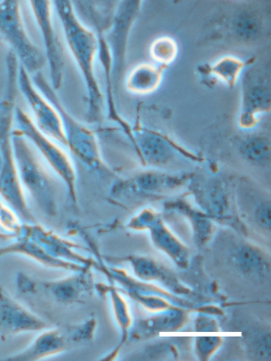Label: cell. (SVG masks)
<instances>
[{
  "label": "cell",
  "instance_id": "6da1fadb",
  "mask_svg": "<svg viewBox=\"0 0 271 361\" xmlns=\"http://www.w3.org/2000/svg\"><path fill=\"white\" fill-rule=\"evenodd\" d=\"M6 87L4 98L0 102V153L2 158L0 173V199L17 212L24 223H37L32 213L27 195L19 178L13 146V130L17 102L19 61L9 51L6 57Z\"/></svg>",
  "mask_w": 271,
  "mask_h": 361
},
{
  "label": "cell",
  "instance_id": "7a4b0ae2",
  "mask_svg": "<svg viewBox=\"0 0 271 361\" xmlns=\"http://www.w3.org/2000/svg\"><path fill=\"white\" fill-rule=\"evenodd\" d=\"M53 6L62 25L67 46L84 81L88 95L86 121L89 124L100 123L105 102L95 73V60L99 52L96 34L80 20L73 3L59 0L53 2Z\"/></svg>",
  "mask_w": 271,
  "mask_h": 361
},
{
  "label": "cell",
  "instance_id": "3957f363",
  "mask_svg": "<svg viewBox=\"0 0 271 361\" xmlns=\"http://www.w3.org/2000/svg\"><path fill=\"white\" fill-rule=\"evenodd\" d=\"M15 162L25 194L30 195L44 215H57L56 188L51 175L38 156L36 149L15 128L13 130Z\"/></svg>",
  "mask_w": 271,
  "mask_h": 361
},
{
  "label": "cell",
  "instance_id": "277c9868",
  "mask_svg": "<svg viewBox=\"0 0 271 361\" xmlns=\"http://www.w3.org/2000/svg\"><path fill=\"white\" fill-rule=\"evenodd\" d=\"M38 90L53 104L60 114L63 121L66 138V147L80 161L92 169H99L101 166L100 149L94 132L85 124L80 123L66 110L60 100L57 92L47 81L43 73L39 72L32 78Z\"/></svg>",
  "mask_w": 271,
  "mask_h": 361
},
{
  "label": "cell",
  "instance_id": "5b68a950",
  "mask_svg": "<svg viewBox=\"0 0 271 361\" xmlns=\"http://www.w3.org/2000/svg\"><path fill=\"white\" fill-rule=\"evenodd\" d=\"M0 38L8 44L20 66L30 75L41 72L46 65L43 50L31 40L25 30L20 2L15 0L0 1Z\"/></svg>",
  "mask_w": 271,
  "mask_h": 361
},
{
  "label": "cell",
  "instance_id": "8992f818",
  "mask_svg": "<svg viewBox=\"0 0 271 361\" xmlns=\"http://www.w3.org/2000/svg\"><path fill=\"white\" fill-rule=\"evenodd\" d=\"M15 123L19 132L23 134L54 173L65 184L70 199L76 204V172L68 154L58 143L41 132L30 115L18 106L15 107Z\"/></svg>",
  "mask_w": 271,
  "mask_h": 361
},
{
  "label": "cell",
  "instance_id": "52a82bcc",
  "mask_svg": "<svg viewBox=\"0 0 271 361\" xmlns=\"http://www.w3.org/2000/svg\"><path fill=\"white\" fill-rule=\"evenodd\" d=\"M141 1H121L114 8L111 24H108L107 34L104 37L111 51L113 70L111 81L120 85L126 68L127 42L134 23L141 11ZM105 31V30H104Z\"/></svg>",
  "mask_w": 271,
  "mask_h": 361
},
{
  "label": "cell",
  "instance_id": "ba28073f",
  "mask_svg": "<svg viewBox=\"0 0 271 361\" xmlns=\"http://www.w3.org/2000/svg\"><path fill=\"white\" fill-rule=\"evenodd\" d=\"M241 106L238 124L244 130L253 129L260 116L270 111V79L266 69L251 65L242 72Z\"/></svg>",
  "mask_w": 271,
  "mask_h": 361
},
{
  "label": "cell",
  "instance_id": "9c48e42d",
  "mask_svg": "<svg viewBox=\"0 0 271 361\" xmlns=\"http://www.w3.org/2000/svg\"><path fill=\"white\" fill-rule=\"evenodd\" d=\"M30 11L43 38L44 56L49 63L51 85L54 91L62 87L65 73V59L63 46L54 27L53 20V2L30 1Z\"/></svg>",
  "mask_w": 271,
  "mask_h": 361
},
{
  "label": "cell",
  "instance_id": "30bf717a",
  "mask_svg": "<svg viewBox=\"0 0 271 361\" xmlns=\"http://www.w3.org/2000/svg\"><path fill=\"white\" fill-rule=\"evenodd\" d=\"M18 88L27 101L36 126L57 143L66 147L65 130L60 114L49 99L37 88L27 70L19 63Z\"/></svg>",
  "mask_w": 271,
  "mask_h": 361
},
{
  "label": "cell",
  "instance_id": "8fae6325",
  "mask_svg": "<svg viewBox=\"0 0 271 361\" xmlns=\"http://www.w3.org/2000/svg\"><path fill=\"white\" fill-rule=\"evenodd\" d=\"M89 325L78 327L47 328L34 338L30 346L6 357L9 361H37L58 355L89 336Z\"/></svg>",
  "mask_w": 271,
  "mask_h": 361
},
{
  "label": "cell",
  "instance_id": "7c38bea8",
  "mask_svg": "<svg viewBox=\"0 0 271 361\" xmlns=\"http://www.w3.org/2000/svg\"><path fill=\"white\" fill-rule=\"evenodd\" d=\"M15 282L21 293L46 295L61 305L75 302L89 287L88 280L82 276L59 280H42L19 273Z\"/></svg>",
  "mask_w": 271,
  "mask_h": 361
},
{
  "label": "cell",
  "instance_id": "4fadbf2b",
  "mask_svg": "<svg viewBox=\"0 0 271 361\" xmlns=\"http://www.w3.org/2000/svg\"><path fill=\"white\" fill-rule=\"evenodd\" d=\"M49 327L46 321L25 308L0 286V337L42 331Z\"/></svg>",
  "mask_w": 271,
  "mask_h": 361
},
{
  "label": "cell",
  "instance_id": "5bb4252c",
  "mask_svg": "<svg viewBox=\"0 0 271 361\" xmlns=\"http://www.w3.org/2000/svg\"><path fill=\"white\" fill-rule=\"evenodd\" d=\"M265 27L264 13L253 3H244L238 6L226 21L225 27L229 37L237 42L253 43L263 36Z\"/></svg>",
  "mask_w": 271,
  "mask_h": 361
},
{
  "label": "cell",
  "instance_id": "9a60e30c",
  "mask_svg": "<svg viewBox=\"0 0 271 361\" xmlns=\"http://www.w3.org/2000/svg\"><path fill=\"white\" fill-rule=\"evenodd\" d=\"M12 255H22L46 268L82 271L77 264L52 257L37 242L27 236H20L8 245H0V259Z\"/></svg>",
  "mask_w": 271,
  "mask_h": 361
},
{
  "label": "cell",
  "instance_id": "2e32d148",
  "mask_svg": "<svg viewBox=\"0 0 271 361\" xmlns=\"http://www.w3.org/2000/svg\"><path fill=\"white\" fill-rule=\"evenodd\" d=\"M134 146L146 162L151 165L167 164L174 158L170 142L160 134L146 129H132Z\"/></svg>",
  "mask_w": 271,
  "mask_h": 361
},
{
  "label": "cell",
  "instance_id": "e0dca14e",
  "mask_svg": "<svg viewBox=\"0 0 271 361\" xmlns=\"http://www.w3.org/2000/svg\"><path fill=\"white\" fill-rule=\"evenodd\" d=\"M167 66L142 63L132 70L125 80L127 91L134 94L145 95L155 92L160 85Z\"/></svg>",
  "mask_w": 271,
  "mask_h": 361
},
{
  "label": "cell",
  "instance_id": "ac0fdd59",
  "mask_svg": "<svg viewBox=\"0 0 271 361\" xmlns=\"http://www.w3.org/2000/svg\"><path fill=\"white\" fill-rule=\"evenodd\" d=\"M255 59L242 60L234 56H223L210 66L203 67L202 75L213 78L225 82L229 88H234L242 72L253 65Z\"/></svg>",
  "mask_w": 271,
  "mask_h": 361
},
{
  "label": "cell",
  "instance_id": "d6986e66",
  "mask_svg": "<svg viewBox=\"0 0 271 361\" xmlns=\"http://www.w3.org/2000/svg\"><path fill=\"white\" fill-rule=\"evenodd\" d=\"M239 151L248 161L258 166H267L270 161V140L264 133H250L241 139Z\"/></svg>",
  "mask_w": 271,
  "mask_h": 361
},
{
  "label": "cell",
  "instance_id": "ffe728a7",
  "mask_svg": "<svg viewBox=\"0 0 271 361\" xmlns=\"http://www.w3.org/2000/svg\"><path fill=\"white\" fill-rule=\"evenodd\" d=\"M180 178L171 177L157 172H146L135 180L137 188L143 192L160 193L182 183Z\"/></svg>",
  "mask_w": 271,
  "mask_h": 361
},
{
  "label": "cell",
  "instance_id": "44dd1931",
  "mask_svg": "<svg viewBox=\"0 0 271 361\" xmlns=\"http://www.w3.org/2000/svg\"><path fill=\"white\" fill-rule=\"evenodd\" d=\"M24 222L12 207L0 199V238L15 239L20 236Z\"/></svg>",
  "mask_w": 271,
  "mask_h": 361
},
{
  "label": "cell",
  "instance_id": "7402d4cb",
  "mask_svg": "<svg viewBox=\"0 0 271 361\" xmlns=\"http://www.w3.org/2000/svg\"><path fill=\"white\" fill-rule=\"evenodd\" d=\"M149 52L159 66L168 67L177 59L178 46L173 38L162 37L153 42Z\"/></svg>",
  "mask_w": 271,
  "mask_h": 361
},
{
  "label": "cell",
  "instance_id": "603a6c76",
  "mask_svg": "<svg viewBox=\"0 0 271 361\" xmlns=\"http://www.w3.org/2000/svg\"><path fill=\"white\" fill-rule=\"evenodd\" d=\"M238 262L242 269L247 271H253L257 269L258 264H260L256 255L251 249L242 248L238 254Z\"/></svg>",
  "mask_w": 271,
  "mask_h": 361
},
{
  "label": "cell",
  "instance_id": "cb8c5ba5",
  "mask_svg": "<svg viewBox=\"0 0 271 361\" xmlns=\"http://www.w3.org/2000/svg\"><path fill=\"white\" fill-rule=\"evenodd\" d=\"M255 219L259 223L260 226L264 228H270V204L264 203L258 207L256 213H255Z\"/></svg>",
  "mask_w": 271,
  "mask_h": 361
},
{
  "label": "cell",
  "instance_id": "d4e9b609",
  "mask_svg": "<svg viewBox=\"0 0 271 361\" xmlns=\"http://www.w3.org/2000/svg\"><path fill=\"white\" fill-rule=\"evenodd\" d=\"M1 168H2V158H1V153H0V173H1Z\"/></svg>",
  "mask_w": 271,
  "mask_h": 361
},
{
  "label": "cell",
  "instance_id": "484cf974",
  "mask_svg": "<svg viewBox=\"0 0 271 361\" xmlns=\"http://www.w3.org/2000/svg\"><path fill=\"white\" fill-rule=\"evenodd\" d=\"M0 40H1V38H0Z\"/></svg>",
  "mask_w": 271,
  "mask_h": 361
}]
</instances>
